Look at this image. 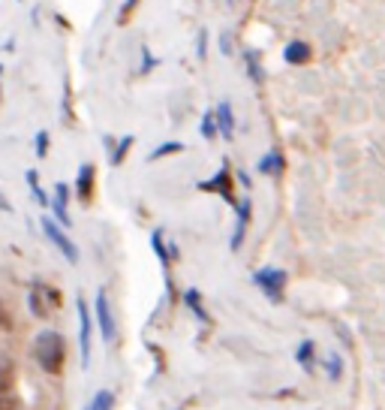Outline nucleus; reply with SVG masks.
<instances>
[{
	"label": "nucleus",
	"mask_w": 385,
	"mask_h": 410,
	"mask_svg": "<svg viewBox=\"0 0 385 410\" xmlns=\"http://www.w3.org/2000/svg\"><path fill=\"white\" fill-rule=\"evenodd\" d=\"M181 151H184V142H163L157 151H151V157H148V160L154 163V160L166 157V154H181Z\"/></svg>",
	"instance_id": "412c9836"
},
{
	"label": "nucleus",
	"mask_w": 385,
	"mask_h": 410,
	"mask_svg": "<svg viewBox=\"0 0 385 410\" xmlns=\"http://www.w3.org/2000/svg\"><path fill=\"white\" fill-rule=\"evenodd\" d=\"M0 410H24V402L15 389V374L6 365L0 368Z\"/></svg>",
	"instance_id": "423d86ee"
},
{
	"label": "nucleus",
	"mask_w": 385,
	"mask_h": 410,
	"mask_svg": "<svg viewBox=\"0 0 385 410\" xmlns=\"http://www.w3.org/2000/svg\"><path fill=\"white\" fill-rule=\"evenodd\" d=\"M115 407V395L108 393V389H99V393L90 398V404H88V410H112Z\"/></svg>",
	"instance_id": "f3484780"
},
{
	"label": "nucleus",
	"mask_w": 385,
	"mask_h": 410,
	"mask_svg": "<svg viewBox=\"0 0 385 410\" xmlns=\"http://www.w3.org/2000/svg\"><path fill=\"white\" fill-rule=\"evenodd\" d=\"M295 359H298L307 371H313V341H301V347H298V353H295Z\"/></svg>",
	"instance_id": "aec40b11"
},
{
	"label": "nucleus",
	"mask_w": 385,
	"mask_h": 410,
	"mask_svg": "<svg viewBox=\"0 0 385 410\" xmlns=\"http://www.w3.org/2000/svg\"><path fill=\"white\" fill-rule=\"evenodd\" d=\"M0 72H3V67H0Z\"/></svg>",
	"instance_id": "c756f323"
},
{
	"label": "nucleus",
	"mask_w": 385,
	"mask_h": 410,
	"mask_svg": "<svg viewBox=\"0 0 385 410\" xmlns=\"http://www.w3.org/2000/svg\"><path fill=\"white\" fill-rule=\"evenodd\" d=\"M253 284L262 290L271 302H280L283 299V287H286V271L283 269H259L253 275Z\"/></svg>",
	"instance_id": "20e7f679"
},
{
	"label": "nucleus",
	"mask_w": 385,
	"mask_h": 410,
	"mask_svg": "<svg viewBox=\"0 0 385 410\" xmlns=\"http://www.w3.org/2000/svg\"><path fill=\"white\" fill-rule=\"evenodd\" d=\"M27 184H31V194L36 196V203H40L42 208H49L51 205V199H49V194L40 187V172L36 169H27Z\"/></svg>",
	"instance_id": "dca6fc26"
},
{
	"label": "nucleus",
	"mask_w": 385,
	"mask_h": 410,
	"mask_svg": "<svg viewBox=\"0 0 385 410\" xmlns=\"http://www.w3.org/2000/svg\"><path fill=\"white\" fill-rule=\"evenodd\" d=\"M0 326H6V323H3V317H0Z\"/></svg>",
	"instance_id": "c85d7f7f"
},
{
	"label": "nucleus",
	"mask_w": 385,
	"mask_h": 410,
	"mask_svg": "<svg viewBox=\"0 0 385 410\" xmlns=\"http://www.w3.org/2000/svg\"><path fill=\"white\" fill-rule=\"evenodd\" d=\"M202 136H205V139H214L217 136V112L214 109H208V112L202 115Z\"/></svg>",
	"instance_id": "6ab92c4d"
},
{
	"label": "nucleus",
	"mask_w": 385,
	"mask_h": 410,
	"mask_svg": "<svg viewBox=\"0 0 385 410\" xmlns=\"http://www.w3.org/2000/svg\"><path fill=\"white\" fill-rule=\"evenodd\" d=\"M36 362L49 371V374H58V371L63 368V356H67V341H63V335L60 332H54V329H45L36 335Z\"/></svg>",
	"instance_id": "f257e3e1"
},
{
	"label": "nucleus",
	"mask_w": 385,
	"mask_h": 410,
	"mask_svg": "<svg viewBox=\"0 0 385 410\" xmlns=\"http://www.w3.org/2000/svg\"><path fill=\"white\" fill-rule=\"evenodd\" d=\"M42 232H45V239H49L51 244H54V248H58L60 253H63V257H67L69 262H72V266H76V262H79V248H76V244H72L69 239H67V232H63L60 230V223L58 221H54V217L49 214V212H45L42 214Z\"/></svg>",
	"instance_id": "f03ea898"
},
{
	"label": "nucleus",
	"mask_w": 385,
	"mask_h": 410,
	"mask_svg": "<svg viewBox=\"0 0 385 410\" xmlns=\"http://www.w3.org/2000/svg\"><path fill=\"white\" fill-rule=\"evenodd\" d=\"M94 181H97V169L90 166V163H81L79 178H76V194L81 203H90V199H94Z\"/></svg>",
	"instance_id": "9d476101"
},
{
	"label": "nucleus",
	"mask_w": 385,
	"mask_h": 410,
	"mask_svg": "<svg viewBox=\"0 0 385 410\" xmlns=\"http://www.w3.org/2000/svg\"><path fill=\"white\" fill-rule=\"evenodd\" d=\"M27 302H31V311L36 317H49L51 311H58L60 296H58V290L49 287V284H33L31 287V296H27Z\"/></svg>",
	"instance_id": "7ed1b4c3"
},
{
	"label": "nucleus",
	"mask_w": 385,
	"mask_h": 410,
	"mask_svg": "<svg viewBox=\"0 0 385 410\" xmlns=\"http://www.w3.org/2000/svg\"><path fill=\"white\" fill-rule=\"evenodd\" d=\"M76 311H79V350H81V365H88L90 362V329H94V320H90V311L88 305L76 302Z\"/></svg>",
	"instance_id": "0eeeda50"
},
{
	"label": "nucleus",
	"mask_w": 385,
	"mask_h": 410,
	"mask_svg": "<svg viewBox=\"0 0 385 410\" xmlns=\"http://www.w3.org/2000/svg\"><path fill=\"white\" fill-rule=\"evenodd\" d=\"M341 368H343L341 356H337V353H331V356H328V377L337 380V377H341Z\"/></svg>",
	"instance_id": "393cba45"
},
{
	"label": "nucleus",
	"mask_w": 385,
	"mask_h": 410,
	"mask_svg": "<svg viewBox=\"0 0 385 410\" xmlns=\"http://www.w3.org/2000/svg\"><path fill=\"white\" fill-rule=\"evenodd\" d=\"M199 190H205V194H220L229 205H238V199L232 196V178H229V166H226V163L220 166V172L211 181H202Z\"/></svg>",
	"instance_id": "6e6552de"
},
{
	"label": "nucleus",
	"mask_w": 385,
	"mask_h": 410,
	"mask_svg": "<svg viewBox=\"0 0 385 410\" xmlns=\"http://www.w3.org/2000/svg\"><path fill=\"white\" fill-rule=\"evenodd\" d=\"M151 70H154V58L148 49H142V72H151Z\"/></svg>",
	"instance_id": "bb28decb"
},
{
	"label": "nucleus",
	"mask_w": 385,
	"mask_h": 410,
	"mask_svg": "<svg viewBox=\"0 0 385 410\" xmlns=\"http://www.w3.org/2000/svg\"><path fill=\"white\" fill-rule=\"evenodd\" d=\"M283 58H286V63H307L310 61V45L307 42H289L286 49H283Z\"/></svg>",
	"instance_id": "ddd939ff"
},
{
	"label": "nucleus",
	"mask_w": 385,
	"mask_h": 410,
	"mask_svg": "<svg viewBox=\"0 0 385 410\" xmlns=\"http://www.w3.org/2000/svg\"><path fill=\"white\" fill-rule=\"evenodd\" d=\"M151 248H154V253H157V257H160L163 269H169V253H166V244H163V232H160V230L151 235Z\"/></svg>",
	"instance_id": "4be33fe9"
},
{
	"label": "nucleus",
	"mask_w": 385,
	"mask_h": 410,
	"mask_svg": "<svg viewBox=\"0 0 385 410\" xmlns=\"http://www.w3.org/2000/svg\"><path fill=\"white\" fill-rule=\"evenodd\" d=\"M217 130L223 139H232L235 136V115H232V106H229V100H223V103H217Z\"/></svg>",
	"instance_id": "f8f14e48"
},
{
	"label": "nucleus",
	"mask_w": 385,
	"mask_h": 410,
	"mask_svg": "<svg viewBox=\"0 0 385 410\" xmlns=\"http://www.w3.org/2000/svg\"><path fill=\"white\" fill-rule=\"evenodd\" d=\"M94 311H97L99 338H103L106 344H112L115 335H117V326H115V314H112V305H108L106 290H97V305H94Z\"/></svg>",
	"instance_id": "39448f33"
},
{
	"label": "nucleus",
	"mask_w": 385,
	"mask_h": 410,
	"mask_svg": "<svg viewBox=\"0 0 385 410\" xmlns=\"http://www.w3.org/2000/svg\"><path fill=\"white\" fill-rule=\"evenodd\" d=\"M133 142H136V139H133V136H124V139H121V142H117V148L112 151V160H108V163H112V166H121V163L126 160V151H130V148H133Z\"/></svg>",
	"instance_id": "a211bd4d"
},
{
	"label": "nucleus",
	"mask_w": 385,
	"mask_h": 410,
	"mask_svg": "<svg viewBox=\"0 0 385 410\" xmlns=\"http://www.w3.org/2000/svg\"><path fill=\"white\" fill-rule=\"evenodd\" d=\"M36 157H40V160L49 157V133H45V130L36 133Z\"/></svg>",
	"instance_id": "b1692460"
},
{
	"label": "nucleus",
	"mask_w": 385,
	"mask_h": 410,
	"mask_svg": "<svg viewBox=\"0 0 385 410\" xmlns=\"http://www.w3.org/2000/svg\"><path fill=\"white\" fill-rule=\"evenodd\" d=\"M67 203H69V184H60L54 187V199H51V208H54V214H58V223H60V230L63 226H72L69 221V214H67Z\"/></svg>",
	"instance_id": "9b49d317"
},
{
	"label": "nucleus",
	"mask_w": 385,
	"mask_h": 410,
	"mask_svg": "<svg viewBox=\"0 0 385 410\" xmlns=\"http://www.w3.org/2000/svg\"><path fill=\"white\" fill-rule=\"evenodd\" d=\"M235 208H238V223H235V232H232V251H241L244 235H247V223H250V212H253L250 196H241V203H238Z\"/></svg>",
	"instance_id": "1a4fd4ad"
},
{
	"label": "nucleus",
	"mask_w": 385,
	"mask_h": 410,
	"mask_svg": "<svg viewBox=\"0 0 385 410\" xmlns=\"http://www.w3.org/2000/svg\"><path fill=\"white\" fill-rule=\"evenodd\" d=\"M184 302H187V308L199 317L202 323H208V311H205V305H202V293H199V290H192V287H190L187 293H184Z\"/></svg>",
	"instance_id": "2eb2a0df"
},
{
	"label": "nucleus",
	"mask_w": 385,
	"mask_h": 410,
	"mask_svg": "<svg viewBox=\"0 0 385 410\" xmlns=\"http://www.w3.org/2000/svg\"><path fill=\"white\" fill-rule=\"evenodd\" d=\"M0 208H3V212H9V203L3 199V194H0Z\"/></svg>",
	"instance_id": "cd10ccee"
},
{
	"label": "nucleus",
	"mask_w": 385,
	"mask_h": 410,
	"mask_svg": "<svg viewBox=\"0 0 385 410\" xmlns=\"http://www.w3.org/2000/svg\"><path fill=\"white\" fill-rule=\"evenodd\" d=\"M196 52H199V58H205V52H208V33H205V31H199V42H196Z\"/></svg>",
	"instance_id": "a878e982"
},
{
	"label": "nucleus",
	"mask_w": 385,
	"mask_h": 410,
	"mask_svg": "<svg viewBox=\"0 0 385 410\" xmlns=\"http://www.w3.org/2000/svg\"><path fill=\"white\" fill-rule=\"evenodd\" d=\"M256 169H259L262 175H280V172H283V154L280 151H268L259 160V166H256Z\"/></svg>",
	"instance_id": "4468645a"
},
{
	"label": "nucleus",
	"mask_w": 385,
	"mask_h": 410,
	"mask_svg": "<svg viewBox=\"0 0 385 410\" xmlns=\"http://www.w3.org/2000/svg\"><path fill=\"white\" fill-rule=\"evenodd\" d=\"M244 61H247V70H250V76H253V81H262V67H259V54H256V52H247V54H244Z\"/></svg>",
	"instance_id": "5701e85b"
}]
</instances>
